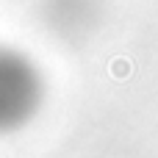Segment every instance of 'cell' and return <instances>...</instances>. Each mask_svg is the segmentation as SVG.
Listing matches in <instances>:
<instances>
[{
	"mask_svg": "<svg viewBox=\"0 0 158 158\" xmlns=\"http://www.w3.org/2000/svg\"><path fill=\"white\" fill-rule=\"evenodd\" d=\"M42 103L39 69L17 50L0 47V133L25 125Z\"/></svg>",
	"mask_w": 158,
	"mask_h": 158,
	"instance_id": "cell-1",
	"label": "cell"
}]
</instances>
